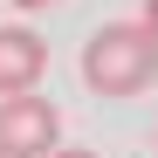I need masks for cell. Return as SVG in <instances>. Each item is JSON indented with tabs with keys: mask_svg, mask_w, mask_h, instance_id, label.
I'll list each match as a JSON object with an SVG mask.
<instances>
[{
	"mask_svg": "<svg viewBox=\"0 0 158 158\" xmlns=\"http://www.w3.org/2000/svg\"><path fill=\"white\" fill-rule=\"evenodd\" d=\"M151 76H158V41L138 21H110L83 41V83L96 96H138L151 89Z\"/></svg>",
	"mask_w": 158,
	"mask_h": 158,
	"instance_id": "6da1fadb",
	"label": "cell"
},
{
	"mask_svg": "<svg viewBox=\"0 0 158 158\" xmlns=\"http://www.w3.org/2000/svg\"><path fill=\"white\" fill-rule=\"evenodd\" d=\"M62 144V110L48 96H0V158H48Z\"/></svg>",
	"mask_w": 158,
	"mask_h": 158,
	"instance_id": "7a4b0ae2",
	"label": "cell"
},
{
	"mask_svg": "<svg viewBox=\"0 0 158 158\" xmlns=\"http://www.w3.org/2000/svg\"><path fill=\"white\" fill-rule=\"evenodd\" d=\"M48 69V41L28 28H0V96H28Z\"/></svg>",
	"mask_w": 158,
	"mask_h": 158,
	"instance_id": "3957f363",
	"label": "cell"
},
{
	"mask_svg": "<svg viewBox=\"0 0 158 158\" xmlns=\"http://www.w3.org/2000/svg\"><path fill=\"white\" fill-rule=\"evenodd\" d=\"M48 158H103V151H89V144H55Z\"/></svg>",
	"mask_w": 158,
	"mask_h": 158,
	"instance_id": "277c9868",
	"label": "cell"
},
{
	"mask_svg": "<svg viewBox=\"0 0 158 158\" xmlns=\"http://www.w3.org/2000/svg\"><path fill=\"white\" fill-rule=\"evenodd\" d=\"M138 28H144V35L158 41V0H144V21H138Z\"/></svg>",
	"mask_w": 158,
	"mask_h": 158,
	"instance_id": "5b68a950",
	"label": "cell"
},
{
	"mask_svg": "<svg viewBox=\"0 0 158 158\" xmlns=\"http://www.w3.org/2000/svg\"><path fill=\"white\" fill-rule=\"evenodd\" d=\"M14 7H28V14H41V7H55V0H14Z\"/></svg>",
	"mask_w": 158,
	"mask_h": 158,
	"instance_id": "8992f818",
	"label": "cell"
}]
</instances>
